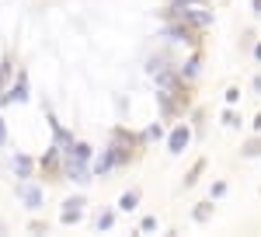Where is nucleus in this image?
Wrapping results in <instances>:
<instances>
[{
  "label": "nucleus",
  "mask_w": 261,
  "mask_h": 237,
  "mask_svg": "<svg viewBox=\"0 0 261 237\" xmlns=\"http://www.w3.org/2000/svg\"><path fill=\"white\" fill-rule=\"evenodd\" d=\"M63 175L70 178V181H77V185L91 181V160H81V157H73V154H63Z\"/></svg>",
  "instance_id": "nucleus-1"
},
{
  "label": "nucleus",
  "mask_w": 261,
  "mask_h": 237,
  "mask_svg": "<svg viewBox=\"0 0 261 237\" xmlns=\"http://www.w3.org/2000/svg\"><path fill=\"white\" fill-rule=\"evenodd\" d=\"M18 199L28 206V209H42V188L32 185V178H21L18 181Z\"/></svg>",
  "instance_id": "nucleus-2"
},
{
  "label": "nucleus",
  "mask_w": 261,
  "mask_h": 237,
  "mask_svg": "<svg viewBox=\"0 0 261 237\" xmlns=\"http://www.w3.org/2000/svg\"><path fill=\"white\" fill-rule=\"evenodd\" d=\"M14 101H28V74L21 70L14 84L7 87V94H0V105H14Z\"/></svg>",
  "instance_id": "nucleus-3"
},
{
  "label": "nucleus",
  "mask_w": 261,
  "mask_h": 237,
  "mask_svg": "<svg viewBox=\"0 0 261 237\" xmlns=\"http://www.w3.org/2000/svg\"><path fill=\"white\" fill-rule=\"evenodd\" d=\"M81 217H84V196L66 199V202H63V213H60V220H63V223H77Z\"/></svg>",
  "instance_id": "nucleus-4"
},
{
  "label": "nucleus",
  "mask_w": 261,
  "mask_h": 237,
  "mask_svg": "<svg viewBox=\"0 0 261 237\" xmlns=\"http://www.w3.org/2000/svg\"><path fill=\"white\" fill-rule=\"evenodd\" d=\"M60 160H63V150H60V143H56V147H49L39 157V168L42 171H60Z\"/></svg>",
  "instance_id": "nucleus-5"
},
{
  "label": "nucleus",
  "mask_w": 261,
  "mask_h": 237,
  "mask_svg": "<svg viewBox=\"0 0 261 237\" xmlns=\"http://www.w3.org/2000/svg\"><path fill=\"white\" fill-rule=\"evenodd\" d=\"M11 168H14V175H18V178H32L35 160L28 157V154H14V157H11Z\"/></svg>",
  "instance_id": "nucleus-6"
},
{
  "label": "nucleus",
  "mask_w": 261,
  "mask_h": 237,
  "mask_svg": "<svg viewBox=\"0 0 261 237\" xmlns=\"http://www.w3.org/2000/svg\"><path fill=\"white\" fill-rule=\"evenodd\" d=\"M164 35H167L171 42H195V39H192V28H188L185 21H178V25H167V28H164Z\"/></svg>",
  "instance_id": "nucleus-7"
},
{
  "label": "nucleus",
  "mask_w": 261,
  "mask_h": 237,
  "mask_svg": "<svg viewBox=\"0 0 261 237\" xmlns=\"http://www.w3.org/2000/svg\"><path fill=\"white\" fill-rule=\"evenodd\" d=\"M188 139H192V133H188L185 126H178V129L171 133V139H167V147H171V154H181V150L188 147Z\"/></svg>",
  "instance_id": "nucleus-8"
},
{
  "label": "nucleus",
  "mask_w": 261,
  "mask_h": 237,
  "mask_svg": "<svg viewBox=\"0 0 261 237\" xmlns=\"http://www.w3.org/2000/svg\"><path fill=\"white\" fill-rule=\"evenodd\" d=\"M136 206H140V192H136V188H129V192L119 199V209H122V213H133Z\"/></svg>",
  "instance_id": "nucleus-9"
},
{
  "label": "nucleus",
  "mask_w": 261,
  "mask_h": 237,
  "mask_svg": "<svg viewBox=\"0 0 261 237\" xmlns=\"http://www.w3.org/2000/svg\"><path fill=\"white\" fill-rule=\"evenodd\" d=\"M241 154H244V157H261V136H258V139H247Z\"/></svg>",
  "instance_id": "nucleus-10"
},
{
  "label": "nucleus",
  "mask_w": 261,
  "mask_h": 237,
  "mask_svg": "<svg viewBox=\"0 0 261 237\" xmlns=\"http://www.w3.org/2000/svg\"><path fill=\"white\" fill-rule=\"evenodd\" d=\"M195 70H199V56H195V59H188V63L181 66L178 74H181V80H185V77H195Z\"/></svg>",
  "instance_id": "nucleus-11"
},
{
  "label": "nucleus",
  "mask_w": 261,
  "mask_h": 237,
  "mask_svg": "<svg viewBox=\"0 0 261 237\" xmlns=\"http://www.w3.org/2000/svg\"><path fill=\"white\" fill-rule=\"evenodd\" d=\"M202 168H205V160H199V164H195V168L188 171V178H185V188H192V185H195V178L202 175Z\"/></svg>",
  "instance_id": "nucleus-12"
},
{
  "label": "nucleus",
  "mask_w": 261,
  "mask_h": 237,
  "mask_svg": "<svg viewBox=\"0 0 261 237\" xmlns=\"http://www.w3.org/2000/svg\"><path fill=\"white\" fill-rule=\"evenodd\" d=\"M209 213H213V206H209V202H202L199 209H195V220H199V223H205V220H209Z\"/></svg>",
  "instance_id": "nucleus-13"
},
{
  "label": "nucleus",
  "mask_w": 261,
  "mask_h": 237,
  "mask_svg": "<svg viewBox=\"0 0 261 237\" xmlns=\"http://www.w3.org/2000/svg\"><path fill=\"white\" fill-rule=\"evenodd\" d=\"M112 223H115V213H101L98 217V230H108Z\"/></svg>",
  "instance_id": "nucleus-14"
},
{
  "label": "nucleus",
  "mask_w": 261,
  "mask_h": 237,
  "mask_svg": "<svg viewBox=\"0 0 261 237\" xmlns=\"http://www.w3.org/2000/svg\"><path fill=\"white\" fill-rule=\"evenodd\" d=\"M0 147H7V122L0 118Z\"/></svg>",
  "instance_id": "nucleus-15"
},
{
  "label": "nucleus",
  "mask_w": 261,
  "mask_h": 237,
  "mask_svg": "<svg viewBox=\"0 0 261 237\" xmlns=\"http://www.w3.org/2000/svg\"><path fill=\"white\" fill-rule=\"evenodd\" d=\"M223 122H226V126H241V118L233 115V112H226V115H223Z\"/></svg>",
  "instance_id": "nucleus-16"
},
{
  "label": "nucleus",
  "mask_w": 261,
  "mask_h": 237,
  "mask_svg": "<svg viewBox=\"0 0 261 237\" xmlns=\"http://www.w3.org/2000/svg\"><path fill=\"white\" fill-rule=\"evenodd\" d=\"M153 227H157V220H153V217H146V220L140 223V230H153Z\"/></svg>",
  "instance_id": "nucleus-17"
},
{
  "label": "nucleus",
  "mask_w": 261,
  "mask_h": 237,
  "mask_svg": "<svg viewBox=\"0 0 261 237\" xmlns=\"http://www.w3.org/2000/svg\"><path fill=\"white\" fill-rule=\"evenodd\" d=\"M251 7H254V14L261 18V0H251Z\"/></svg>",
  "instance_id": "nucleus-18"
},
{
  "label": "nucleus",
  "mask_w": 261,
  "mask_h": 237,
  "mask_svg": "<svg viewBox=\"0 0 261 237\" xmlns=\"http://www.w3.org/2000/svg\"><path fill=\"white\" fill-rule=\"evenodd\" d=\"M254 91H258V94H261V74H258V77H254Z\"/></svg>",
  "instance_id": "nucleus-19"
},
{
  "label": "nucleus",
  "mask_w": 261,
  "mask_h": 237,
  "mask_svg": "<svg viewBox=\"0 0 261 237\" xmlns=\"http://www.w3.org/2000/svg\"><path fill=\"white\" fill-rule=\"evenodd\" d=\"M254 56H258V59H261V45H258V49H254Z\"/></svg>",
  "instance_id": "nucleus-20"
}]
</instances>
